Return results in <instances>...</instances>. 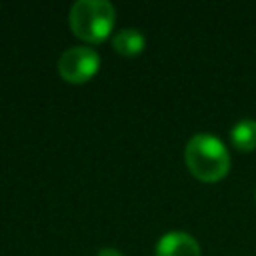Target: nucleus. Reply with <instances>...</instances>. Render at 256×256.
<instances>
[{
	"instance_id": "2",
	"label": "nucleus",
	"mask_w": 256,
	"mask_h": 256,
	"mask_svg": "<svg viewBox=\"0 0 256 256\" xmlns=\"http://www.w3.org/2000/svg\"><path fill=\"white\" fill-rule=\"evenodd\" d=\"M116 22V10L108 0H78L68 14L70 30L76 38L98 44L104 42Z\"/></svg>"
},
{
	"instance_id": "7",
	"label": "nucleus",
	"mask_w": 256,
	"mask_h": 256,
	"mask_svg": "<svg viewBox=\"0 0 256 256\" xmlns=\"http://www.w3.org/2000/svg\"><path fill=\"white\" fill-rule=\"evenodd\" d=\"M96 256H122V252H118L116 248H102V250H98Z\"/></svg>"
},
{
	"instance_id": "4",
	"label": "nucleus",
	"mask_w": 256,
	"mask_h": 256,
	"mask_svg": "<svg viewBox=\"0 0 256 256\" xmlns=\"http://www.w3.org/2000/svg\"><path fill=\"white\" fill-rule=\"evenodd\" d=\"M156 256H200V244L192 234L174 230L158 240Z\"/></svg>"
},
{
	"instance_id": "3",
	"label": "nucleus",
	"mask_w": 256,
	"mask_h": 256,
	"mask_svg": "<svg viewBox=\"0 0 256 256\" xmlns=\"http://www.w3.org/2000/svg\"><path fill=\"white\" fill-rule=\"evenodd\" d=\"M100 68V56L94 48L72 46L58 58V74L68 84H84L96 76Z\"/></svg>"
},
{
	"instance_id": "1",
	"label": "nucleus",
	"mask_w": 256,
	"mask_h": 256,
	"mask_svg": "<svg viewBox=\"0 0 256 256\" xmlns=\"http://www.w3.org/2000/svg\"><path fill=\"white\" fill-rule=\"evenodd\" d=\"M184 162L200 182H220L230 170L226 144L212 134H194L184 148Z\"/></svg>"
},
{
	"instance_id": "6",
	"label": "nucleus",
	"mask_w": 256,
	"mask_h": 256,
	"mask_svg": "<svg viewBox=\"0 0 256 256\" xmlns=\"http://www.w3.org/2000/svg\"><path fill=\"white\" fill-rule=\"evenodd\" d=\"M230 140H232V146L240 152L256 150V120L244 118L236 122L230 130Z\"/></svg>"
},
{
	"instance_id": "5",
	"label": "nucleus",
	"mask_w": 256,
	"mask_h": 256,
	"mask_svg": "<svg viewBox=\"0 0 256 256\" xmlns=\"http://www.w3.org/2000/svg\"><path fill=\"white\" fill-rule=\"evenodd\" d=\"M112 46H114V50L118 54L132 58V56H138L144 50L146 38H144V34L140 30L124 28V30H120V32H116L112 36Z\"/></svg>"
}]
</instances>
